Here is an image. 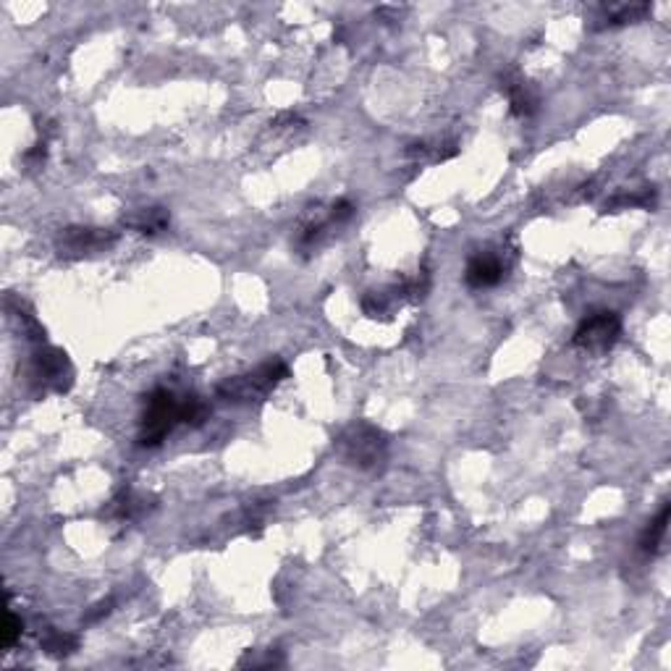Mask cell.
<instances>
[{"instance_id":"cell-1","label":"cell","mask_w":671,"mask_h":671,"mask_svg":"<svg viewBox=\"0 0 671 671\" xmlns=\"http://www.w3.org/2000/svg\"><path fill=\"white\" fill-rule=\"evenodd\" d=\"M210 407L202 402L200 396L187 394L179 396L171 388H155L145 399V412L139 420V446L145 449H155L166 441L176 425L187 422V425H202L208 420Z\"/></svg>"},{"instance_id":"cell-2","label":"cell","mask_w":671,"mask_h":671,"mask_svg":"<svg viewBox=\"0 0 671 671\" xmlns=\"http://www.w3.org/2000/svg\"><path fill=\"white\" fill-rule=\"evenodd\" d=\"M289 378V367L281 360H270L257 365L255 370L242 375H234V378H226L221 386L215 388V394L223 402L231 404H252V402H263L265 396L278 386V383Z\"/></svg>"},{"instance_id":"cell-3","label":"cell","mask_w":671,"mask_h":671,"mask_svg":"<svg viewBox=\"0 0 671 671\" xmlns=\"http://www.w3.org/2000/svg\"><path fill=\"white\" fill-rule=\"evenodd\" d=\"M341 457L360 470H375L386 459L388 441L383 430H378L370 422H354L344 430L336 441Z\"/></svg>"},{"instance_id":"cell-4","label":"cell","mask_w":671,"mask_h":671,"mask_svg":"<svg viewBox=\"0 0 671 671\" xmlns=\"http://www.w3.org/2000/svg\"><path fill=\"white\" fill-rule=\"evenodd\" d=\"M619 336H622V318L614 310H601L582 320L572 336V344L582 352L603 354L619 341Z\"/></svg>"},{"instance_id":"cell-5","label":"cell","mask_w":671,"mask_h":671,"mask_svg":"<svg viewBox=\"0 0 671 671\" xmlns=\"http://www.w3.org/2000/svg\"><path fill=\"white\" fill-rule=\"evenodd\" d=\"M35 378L45 388H53V391H69L71 378H74V370H71V362L66 357V352L56 349V346H42L35 352Z\"/></svg>"},{"instance_id":"cell-6","label":"cell","mask_w":671,"mask_h":671,"mask_svg":"<svg viewBox=\"0 0 671 671\" xmlns=\"http://www.w3.org/2000/svg\"><path fill=\"white\" fill-rule=\"evenodd\" d=\"M116 242V234L108 229H90V226H71L58 239V250L66 257L90 255V252L105 250Z\"/></svg>"},{"instance_id":"cell-7","label":"cell","mask_w":671,"mask_h":671,"mask_svg":"<svg viewBox=\"0 0 671 671\" xmlns=\"http://www.w3.org/2000/svg\"><path fill=\"white\" fill-rule=\"evenodd\" d=\"M506 276L504 257L496 252H478L470 257L467 270H464V281L470 289H491V286L501 284Z\"/></svg>"},{"instance_id":"cell-8","label":"cell","mask_w":671,"mask_h":671,"mask_svg":"<svg viewBox=\"0 0 671 671\" xmlns=\"http://www.w3.org/2000/svg\"><path fill=\"white\" fill-rule=\"evenodd\" d=\"M504 90L509 95V103H512V113L514 116H533L538 111V97L533 95V90L527 87L522 79H504Z\"/></svg>"},{"instance_id":"cell-9","label":"cell","mask_w":671,"mask_h":671,"mask_svg":"<svg viewBox=\"0 0 671 671\" xmlns=\"http://www.w3.org/2000/svg\"><path fill=\"white\" fill-rule=\"evenodd\" d=\"M669 517H671V506L664 504L661 506V512L648 522V527L640 535V548H643L645 554H656L658 546L664 543L666 530H669Z\"/></svg>"},{"instance_id":"cell-10","label":"cell","mask_w":671,"mask_h":671,"mask_svg":"<svg viewBox=\"0 0 671 671\" xmlns=\"http://www.w3.org/2000/svg\"><path fill=\"white\" fill-rule=\"evenodd\" d=\"M129 223L137 231H142V234H158V231H163L168 226V213L163 208H145L139 210L137 218H132Z\"/></svg>"},{"instance_id":"cell-11","label":"cell","mask_w":671,"mask_h":671,"mask_svg":"<svg viewBox=\"0 0 671 671\" xmlns=\"http://www.w3.org/2000/svg\"><path fill=\"white\" fill-rule=\"evenodd\" d=\"M77 635H69V632H58L50 630L48 635L42 637V648L50 653V656H69V653L77 651Z\"/></svg>"},{"instance_id":"cell-12","label":"cell","mask_w":671,"mask_h":671,"mask_svg":"<svg viewBox=\"0 0 671 671\" xmlns=\"http://www.w3.org/2000/svg\"><path fill=\"white\" fill-rule=\"evenodd\" d=\"M651 11L648 6H619V8H611L609 14H606V24L609 27H619V24H630V21L640 19V16H645Z\"/></svg>"},{"instance_id":"cell-13","label":"cell","mask_w":671,"mask_h":671,"mask_svg":"<svg viewBox=\"0 0 671 671\" xmlns=\"http://www.w3.org/2000/svg\"><path fill=\"white\" fill-rule=\"evenodd\" d=\"M21 632H24V622H21L19 616L14 611H8L6 622H3V648H14L16 643L21 640Z\"/></svg>"}]
</instances>
